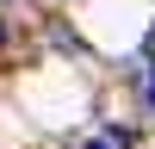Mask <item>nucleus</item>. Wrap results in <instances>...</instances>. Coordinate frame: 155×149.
<instances>
[{"label":"nucleus","instance_id":"nucleus-1","mask_svg":"<svg viewBox=\"0 0 155 149\" xmlns=\"http://www.w3.org/2000/svg\"><path fill=\"white\" fill-rule=\"evenodd\" d=\"M143 56L155 62V25H149V31H143Z\"/></svg>","mask_w":155,"mask_h":149},{"label":"nucleus","instance_id":"nucleus-2","mask_svg":"<svg viewBox=\"0 0 155 149\" xmlns=\"http://www.w3.org/2000/svg\"><path fill=\"white\" fill-rule=\"evenodd\" d=\"M143 99H149V112H155V74H149V87H143Z\"/></svg>","mask_w":155,"mask_h":149},{"label":"nucleus","instance_id":"nucleus-3","mask_svg":"<svg viewBox=\"0 0 155 149\" xmlns=\"http://www.w3.org/2000/svg\"><path fill=\"white\" fill-rule=\"evenodd\" d=\"M81 149H112V143H106V137H93V143H81Z\"/></svg>","mask_w":155,"mask_h":149},{"label":"nucleus","instance_id":"nucleus-4","mask_svg":"<svg viewBox=\"0 0 155 149\" xmlns=\"http://www.w3.org/2000/svg\"><path fill=\"white\" fill-rule=\"evenodd\" d=\"M0 44H6V25H0Z\"/></svg>","mask_w":155,"mask_h":149}]
</instances>
